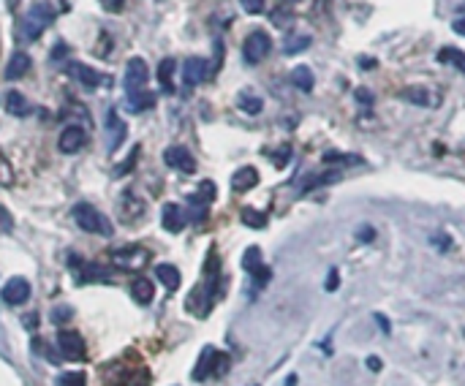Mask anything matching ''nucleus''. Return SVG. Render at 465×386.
Listing matches in <instances>:
<instances>
[{
	"mask_svg": "<svg viewBox=\"0 0 465 386\" xmlns=\"http://www.w3.org/2000/svg\"><path fill=\"white\" fill-rule=\"evenodd\" d=\"M123 3H126V0H101V6H103L106 11H112V14H117V11L123 8Z\"/></svg>",
	"mask_w": 465,
	"mask_h": 386,
	"instance_id": "39",
	"label": "nucleus"
},
{
	"mask_svg": "<svg viewBox=\"0 0 465 386\" xmlns=\"http://www.w3.org/2000/svg\"><path fill=\"white\" fill-rule=\"evenodd\" d=\"M253 278H256V283H259V286H264V283L273 278V272H270V267H261L259 272H253Z\"/></svg>",
	"mask_w": 465,
	"mask_h": 386,
	"instance_id": "38",
	"label": "nucleus"
},
{
	"mask_svg": "<svg viewBox=\"0 0 465 386\" xmlns=\"http://www.w3.org/2000/svg\"><path fill=\"white\" fill-rule=\"evenodd\" d=\"M155 278L169 289V291H177L180 289V269L175 264H158L155 267Z\"/></svg>",
	"mask_w": 465,
	"mask_h": 386,
	"instance_id": "20",
	"label": "nucleus"
},
{
	"mask_svg": "<svg viewBox=\"0 0 465 386\" xmlns=\"http://www.w3.org/2000/svg\"><path fill=\"white\" fill-rule=\"evenodd\" d=\"M357 237H359L362 242H370L373 237H375V231H373V226H362V229H357Z\"/></svg>",
	"mask_w": 465,
	"mask_h": 386,
	"instance_id": "41",
	"label": "nucleus"
},
{
	"mask_svg": "<svg viewBox=\"0 0 465 386\" xmlns=\"http://www.w3.org/2000/svg\"><path fill=\"white\" fill-rule=\"evenodd\" d=\"M359 66H362V68H375V63H373V57H362V60H359Z\"/></svg>",
	"mask_w": 465,
	"mask_h": 386,
	"instance_id": "47",
	"label": "nucleus"
},
{
	"mask_svg": "<svg viewBox=\"0 0 465 386\" xmlns=\"http://www.w3.org/2000/svg\"><path fill=\"white\" fill-rule=\"evenodd\" d=\"M3 302L6 305H22V302L30 300V283L25 278H11L6 286H3Z\"/></svg>",
	"mask_w": 465,
	"mask_h": 386,
	"instance_id": "12",
	"label": "nucleus"
},
{
	"mask_svg": "<svg viewBox=\"0 0 465 386\" xmlns=\"http://www.w3.org/2000/svg\"><path fill=\"white\" fill-rule=\"evenodd\" d=\"M57 348H60V354H63L66 359H71V362H82V359L88 356V343L82 340L79 332H60V335H57Z\"/></svg>",
	"mask_w": 465,
	"mask_h": 386,
	"instance_id": "7",
	"label": "nucleus"
},
{
	"mask_svg": "<svg viewBox=\"0 0 465 386\" xmlns=\"http://www.w3.org/2000/svg\"><path fill=\"white\" fill-rule=\"evenodd\" d=\"M286 161H288V147H283L278 155H275V164H278V166H283Z\"/></svg>",
	"mask_w": 465,
	"mask_h": 386,
	"instance_id": "44",
	"label": "nucleus"
},
{
	"mask_svg": "<svg viewBox=\"0 0 465 386\" xmlns=\"http://www.w3.org/2000/svg\"><path fill=\"white\" fill-rule=\"evenodd\" d=\"M239 6H242L248 14H261V11H264V0H239Z\"/></svg>",
	"mask_w": 465,
	"mask_h": 386,
	"instance_id": "36",
	"label": "nucleus"
},
{
	"mask_svg": "<svg viewBox=\"0 0 465 386\" xmlns=\"http://www.w3.org/2000/svg\"><path fill=\"white\" fill-rule=\"evenodd\" d=\"M131 294H134V300L139 302V305H150V302L155 300L152 280H147V278H134V280H131Z\"/></svg>",
	"mask_w": 465,
	"mask_h": 386,
	"instance_id": "21",
	"label": "nucleus"
},
{
	"mask_svg": "<svg viewBox=\"0 0 465 386\" xmlns=\"http://www.w3.org/2000/svg\"><path fill=\"white\" fill-rule=\"evenodd\" d=\"M66 71H68V77H71L74 82H79L85 90H98L103 82H112V79H106L103 74H98L95 68L85 66V63H68V66H66Z\"/></svg>",
	"mask_w": 465,
	"mask_h": 386,
	"instance_id": "6",
	"label": "nucleus"
},
{
	"mask_svg": "<svg viewBox=\"0 0 465 386\" xmlns=\"http://www.w3.org/2000/svg\"><path fill=\"white\" fill-rule=\"evenodd\" d=\"M175 68H177L175 57H166V60H161V63H158V82H161V87H164L166 93H172V79H175Z\"/></svg>",
	"mask_w": 465,
	"mask_h": 386,
	"instance_id": "25",
	"label": "nucleus"
},
{
	"mask_svg": "<svg viewBox=\"0 0 465 386\" xmlns=\"http://www.w3.org/2000/svg\"><path fill=\"white\" fill-rule=\"evenodd\" d=\"M11 229H14V218L8 215L6 207H0V234H8Z\"/></svg>",
	"mask_w": 465,
	"mask_h": 386,
	"instance_id": "35",
	"label": "nucleus"
},
{
	"mask_svg": "<svg viewBox=\"0 0 465 386\" xmlns=\"http://www.w3.org/2000/svg\"><path fill=\"white\" fill-rule=\"evenodd\" d=\"M368 367H370L373 373L381 370V359H378V356H368Z\"/></svg>",
	"mask_w": 465,
	"mask_h": 386,
	"instance_id": "45",
	"label": "nucleus"
},
{
	"mask_svg": "<svg viewBox=\"0 0 465 386\" xmlns=\"http://www.w3.org/2000/svg\"><path fill=\"white\" fill-rule=\"evenodd\" d=\"M109 261L117 267V269H126V272H139L150 264V253L139 248V245H128V248H120L115 253H109Z\"/></svg>",
	"mask_w": 465,
	"mask_h": 386,
	"instance_id": "3",
	"label": "nucleus"
},
{
	"mask_svg": "<svg viewBox=\"0 0 465 386\" xmlns=\"http://www.w3.org/2000/svg\"><path fill=\"white\" fill-rule=\"evenodd\" d=\"M288 3H299V0H288Z\"/></svg>",
	"mask_w": 465,
	"mask_h": 386,
	"instance_id": "50",
	"label": "nucleus"
},
{
	"mask_svg": "<svg viewBox=\"0 0 465 386\" xmlns=\"http://www.w3.org/2000/svg\"><path fill=\"white\" fill-rule=\"evenodd\" d=\"M52 22H55V11L49 8L47 3H33V6L25 11L22 22H19V41L33 44Z\"/></svg>",
	"mask_w": 465,
	"mask_h": 386,
	"instance_id": "1",
	"label": "nucleus"
},
{
	"mask_svg": "<svg viewBox=\"0 0 465 386\" xmlns=\"http://www.w3.org/2000/svg\"><path fill=\"white\" fill-rule=\"evenodd\" d=\"M286 386H297V376H288V381H286Z\"/></svg>",
	"mask_w": 465,
	"mask_h": 386,
	"instance_id": "48",
	"label": "nucleus"
},
{
	"mask_svg": "<svg viewBox=\"0 0 465 386\" xmlns=\"http://www.w3.org/2000/svg\"><path fill=\"white\" fill-rule=\"evenodd\" d=\"M193 207H196V213L193 218H199V220H204V213H207V207L215 202V182H210V180H204L199 188H196V193H190V199H188Z\"/></svg>",
	"mask_w": 465,
	"mask_h": 386,
	"instance_id": "10",
	"label": "nucleus"
},
{
	"mask_svg": "<svg viewBox=\"0 0 465 386\" xmlns=\"http://www.w3.org/2000/svg\"><path fill=\"white\" fill-rule=\"evenodd\" d=\"M375 321H378V327H381L384 332H389V321H386L384 316H375Z\"/></svg>",
	"mask_w": 465,
	"mask_h": 386,
	"instance_id": "46",
	"label": "nucleus"
},
{
	"mask_svg": "<svg viewBox=\"0 0 465 386\" xmlns=\"http://www.w3.org/2000/svg\"><path fill=\"white\" fill-rule=\"evenodd\" d=\"M147 79H150V68L141 57H131V63L126 66V93H141L147 87Z\"/></svg>",
	"mask_w": 465,
	"mask_h": 386,
	"instance_id": "8",
	"label": "nucleus"
},
{
	"mask_svg": "<svg viewBox=\"0 0 465 386\" xmlns=\"http://www.w3.org/2000/svg\"><path fill=\"white\" fill-rule=\"evenodd\" d=\"M207 77H210L207 60H204V57H188L186 66H183V82H186L188 87H196V85H201Z\"/></svg>",
	"mask_w": 465,
	"mask_h": 386,
	"instance_id": "14",
	"label": "nucleus"
},
{
	"mask_svg": "<svg viewBox=\"0 0 465 386\" xmlns=\"http://www.w3.org/2000/svg\"><path fill=\"white\" fill-rule=\"evenodd\" d=\"M126 139V123L120 120V115L115 109L106 112V150L115 153Z\"/></svg>",
	"mask_w": 465,
	"mask_h": 386,
	"instance_id": "11",
	"label": "nucleus"
},
{
	"mask_svg": "<svg viewBox=\"0 0 465 386\" xmlns=\"http://www.w3.org/2000/svg\"><path fill=\"white\" fill-rule=\"evenodd\" d=\"M261 267H264V264H261V251H259L256 245H250V248L245 251V256H242V269L253 275V272H259Z\"/></svg>",
	"mask_w": 465,
	"mask_h": 386,
	"instance_id": "27",
	"label": "nucleus"
},
{
	"mask_svg": "<svg viewBox=\"0 0 465 386\" xmlns=\"http://www.w3.org/2000/svg\"><path fill=\"white\" fill-rule=\"evenodd\" d=\"M161 223H164V229H166L169 234H180L188 223V213L180 207V204H172V202H169V204H164Z\"/></svg>",
	"mask_w": 465,
	"mask_h": 386,
	"instance_id": "13",
	"label": "nucleus"
},
{
	"mask_svg": "<svg viewBox=\"0 0 465 386\" xmlns=\"http://www.w3.org/2000/svg\"><path fill=\"white\" fill-rule=\"evenodd\" d=\"M30 71V57L28 52H14L8 66H6V79H22Z\"/></svg>",
	"mask_w": 465,
	"mask_h": 386,
	"instance_id": "18",
	"label": "nucleus"
},
{
	"mask_svg": "<svg viewBox=\"0 0 465 386\" xmlns=\"http://www.w3.org/2000/svg\"><path fill=\"white\" fill-rule=\"evenodd\" d=\"M400 95H403L406 101H411L414 106H430V93H427L424 87H406Z\"/></svg>",
	"mask_w": 465,
	"mask_h": 386,
	"instance_id": "30",
	"label": "nucleus"
},
{
	"mask_svg": "<svg viewBox=\"0 0 465 386\" xmlns=\"http://www.w3.org/2000/svg\"><path fill=\"white\" fill-rule=\"evenodd\" d=\"M215 359H218V348L207 345V348L201 351L196 367H193V378H196V381H207L210 376H215Z\"/></svg>",
	"mask_w": 465,
	"mask_h": 386,
	"instance_id": "15",
	"label": "nucleus"
},
{
	"mask_svg": "<svg viewBox=\"0 0 465 386\" xmlns=\"http://www.w3.org/2000/svg\"><path fill=\"white\" fill-rule=\"evenodd\" d=\"M337 286H340V275H337V269H332V272H329V278H326L324 289L326 291H335Z\"/></svg>",
	"mask_w": 465,
	"mask_h": 386,
	"instance_id": "37",
	"label": "nucleus"
},
{
	"mask_svg": "<svg viewBox=\"0 0 465 386\" xmlns=\"http://www.w3.org/2000/svg\"><path fill=\"white\" fill-rule=\"evenodd\" d=\"M85 142H88V131L82 126H66L60 139H57V147H60V153L74 155V153H79L85 147Z\"/></svg>",
	"mask_w": 465,
	"mask_h": 386,
	"instance_id": "9",
	"label": "nucleus"
},
{
	"mask_svg": "<svg viewBox=\"0 0 465 386\" xmlns=\"http://www.w3.org/2000/svg\"><path fill=\"white\" fill-rule=\"evenodd\" d=\"M74 223L82 229V231H88V234H101V237H112V231H115V226H112V220L106 218V215L101 213V210H95L93 204H88V202H82V204H77L74 210Z\"/></svg>",
	"mask_w": 465,
	"mask_h": 386,
	"instance_id": "2",
	"label": "nucleus"
},
{
	"mask_svg": "<svg viewBox=\"0 0 465 386\" xmlns=\"http://www.w3.org/2000/svg\"><path fill=\"white\" fill-rule=\"evenodd\" d=\"M270 49H273V39H270L264 30H253V33H248V39L242 41V57H245V63L256 66V63H261V60L270 55Z\"/></svg>",
	"mask_w": 465,
	"mask_h": 386,
	"instance_id": "4",
	"label": "nucleus"
},
{
	"mask_svg": "<svg viewBox=\"0 0 465 386\" xmlns=\"http://www.w3.org/2000/svg\"><path fill=\"white\" fill-rule=\"evenodd\" d=\"M57 386H88V381H85L82 370H68V373L57 376Z\"/></svg>",
	"mask_w": 465,
	"mask_h": 386,
	"instance_id": "32",
	"label": "nucleus"
},
{
	"mask_svg": "<svg viewBox=\"0 0 465 386\" xmlns=\"http://www.w3.org/2000/svg\"><path fill=\"white\" fill-rule=\"evenodd\" d=\"M310 46V36H288L283 41V52L286 55H297V52H305Z\"/></svg>",
	"mask_w": 465,
	"mask_h": 386,
	"instance_id": "31",
	"label": "nucleus"
},
{
	"mask_svg": "<svg viewBox=\"0 0 465 386\" xmlns=\"http://www.w3.org/2000/svg\"><path fill=\"white\" fill-rule=\"evenodd\" d=\"M438 63H449V66H455L460 74H465V52L455 49V46L438 49Z\"/></svg>",
	"mask_w": 465,
	"mask_h": 386,
	"instance_id": "23",
	"label": "nucleus"
},
{
	"mask_svg": "<svg viewBox=\"0 0 465 386\" xmlns=\"http://www.w3.org/2000/svg\"><path fill=\"white\" fill-rule=\"evenodd\" d=\"M6 112L14 115V117H28L33 112V106L28 104V98L19 90H8L6 93Z\"/></svg>",
	"mask_w": 465,
	"mask_h": 386,
	"instance_id": "16",
	"label": "nucleus"
},
{
	"mask_svg": "<svg viewBox=\"0 0 465 386\" xmlns=\"http://www.w3.org/2000/svg\"><path fill=\"white\" fill-rule=\"evenodd\" d=\"M340 180V174L335 172H324V174H316V177H310V180H305L302 182V191L299 193H308V191H313V188H321V185H329V182H337Z\"/></svg>",
	"mask_w": 465,
	"mask_h": 386,
	"instance_id": "26",
	"label": "nucleus"
},
{
	"mask_svg": "<svg viewBox=\"0 0 465 386\" xmlns=\"http://www.w3.org/2000/svg\"><path fill=\"white\" fill-rule=\"evenodd\" d=\"M164 164H166L169 169H177V172H183V174L196 172V158L190 155V150L183 147V144H172V147H166V153H164Z\"/></svg>",
	"mask_w": 465,
	"mask_h": 386,
	"instance_id": "5",
	"label": "nucleus"
},
{
	"mask_svg": "<svg viewBox=\"0 0 465 386\" xmlns=\"http://www.w3.org/2000/svg\"><path fill=\"white\" fill-rule=\"evenodd\" d=\"M357 101H362L365 106H373V93L365 90V87H359V90H357Z\"/></svg>",
	"mask_w": 465,
	"mask_h": 386,
	"instance_id": "40",
	"label": "nucleus"
},
{
	"mask_svg": "<svg viewBox=\"0 0 465 386\" xmlns=\"http://www.w3.org/2000/svg\"><path fill=\"white\" fill-rule=\"evenodd\" d=\"M273 22L283 28V25H288V22H291V14H286V11H275V14H273Z\"/></svg>",
	"mask_w": 465,
	"mask_h": 386,
	"instance_id": "42",
	"label": "nucleus"
},
{
	"mask_svg": "<svg viewBox=\"0 0 465 386\" xmlns=\"http://www.w3.org/2000/svg\"><path fill=\"white\" fill-rule=\"evenodd\" d=\"M109 269L98 267V264H85L82 267V280H98V283H109Z\"/></svg>",
	"mask_w": 465,
	"mask_h": 386,
	"instance_id": "29",
	"label": "nucleus"
},
{
	"mask_svg": "<svg viewBox=\"0 0 465 386\" xmlns=\"http://www.w3.org/2000/svg\"><path fill=\"white\" fill-rule=\"evenodd\" d=\"M237 106H239L245 115H259V112L264 109V101H261L256 93H250V90H242V93L237 95Z\"/></svg>",
	"mask_w": 465,
	"mask_h": 386,
	"instance_id": "22",
	"label": "nucleus"
},
{
	"mask_svg": "<svg viewBox=\"0 0 465 386\" xmlns=\"http://www.w3.org/2000/svg\"><path fill=\"white\" fill-rule=\"evenodd\" d=\"M291 82H294V87L297 90H302V93H310L313 90V71L308 68V66H297L294 71H291Z\"/></svg>",
	"mask_w": 465,
	"mask_h": 386,
	"instance_id": "24",
	"label": "nucleus"
},
{
	"mask_svg": "<svg viewBox=\"0 0 465 386\" xmlns=\"http://www.w3.org/2000/svg\"><path fill=\"white\" fill-rule=\"evenodd\" d=\"M11 182H14V172H11L8 161L0 155V185H11Z\"/></svg>",
	"mask_w": 465,
	"mask_h": 386,
	"instance_id": "34",
	"label": "nucleus"
},
{
	"mask_svg": "<svg viewBox=\"0 0 465 386\" xmlns=\"http://www.w3.org/2000/svg\"><path fill=\"white\" fill-rule=\"evenodd\" d=\"M452 30H455L457 36H465V17H457V19L452 22Z\"/></svg>",
	"mask_w": 465,
	"mask_h": 386,
	"instance_id": "43",
	"label": "nucleus"
},
{
	"mask_svg": "<svg viewBox=\"0 0 465 386\" xmlns=\"http://www.w3.org/2000/svg\"><path fill=\"white\" fill-rule=\"evenodd\" d=\"M324 164H343V166H354V164H362L359 155H343V153H324L321 158Z\"/></svg>",
	"mask_w": 465,
	"mask_h": 386,
	"instance_id": "33",
	"label": "nucleus"
},
{
	"mask_svg": "<svg viewBox=\"0 0 465 386\" xmlns=\"http://www.w3.org/2000/svg\"><path fill=\"white\" fill-rule=\"evenodd\" d=\"M259 185V172L253 169V166H242V169H237L232 177V188L237 193H245V191H250V188H256Z\"/></svg>",
	"mask_w": 465,
	"mask_h": 386,
	"instance_id": "17",
	"label": "nucleus"
},
{
	"mask_svg": "<svg viewBox=\"0 0 465 386\" xmlns=\"http://www.w3.org/2000/svg\"><path fill=\"white\" fill-rule=\"evenodd\" d=\"M152 106H155V95H152L150 90L131 93V95H128V104H126V109H128L131 115H141V112H147V109H152Z\"/></svg>",
	"mask_w": 465,
	"mask_h": 386,
	"instance_id": "19",
	"label": "nucleus"
},
{
	"mask_svg": "<svg viewBox=\"0 0 465 386\" xmlns=\"http://www.w3.org/2000/svg\"><path fill=\"white\" fill-rule=\"evenodd\" d=\"M17 3H19V0H6V6H8V8H17Z\"/></svg>",
	"mask_w": 465,
	"mask_h": 386,
	"instance_id": "49",
	"label": "nucleus"
},
{
	"mask_svg": "<svg viewBox=\"0 0 465 386\" xmlns=\"http://www.w3.org/2000/svg\"><path fill=\"white\" fill-rule=\"evenodd\" d=\"M239 220H242L245 226H250V229H264V226H267V215L253 210V207H245V210L239 213Z\"/></svg>",
	"mask_w": 465,
	"mask_h": 386,
	"instance_id": "28",
	"label": "nucleus"
}]
</instances>
